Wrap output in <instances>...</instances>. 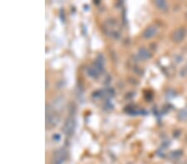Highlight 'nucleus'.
<instances>
[{
	"label": "nucleus",
	"instance_id": "2",
	"mask_svg": "<svg viewBox=\"0 0 187 164\" xmlns=\"http://www.w3.org/2000/svg\"><path fill=\"white\" fill-rule=\"evenodd\" d=\"M156 28H154V27H151V28H149L148 30L147 31V32H146V36H147V37H153L156 34Z\"/></svg>",
	"mask_w": 187,
	"mask_h": 164
},
{
	"label": "nucleus",
	"instance_id": "1",
	"mask_svg": "<svg viewBox=\"0 0 187 164\" xmlns=\"http://www.w3.org/2000/svg\"><path fill=\"white\" fill-rule=\"evenodd\" d=\"M185 33H186V32H185V29H179V30H177V31L175 32V39L177 42H180V41L183 40V38L185 37Z\"/></svg>",
	"mask_w": 187,
	"mask_h": 164
},
{
	"label": "nucleus",
	"instance_id": "3",
	"mask_svg": "<svg viewBox=\"0 0 187 164\" xmlns=\"http://www.w3.org/2000/svg\"><path fill=\"white\" fill-rule=\"evenodd\" d=\"M180 118L182 119H187V109H184L182 112H180Z\"/></svg>",
	"mask_w": 187,
	"mask_h": 164
}]
</instances>
